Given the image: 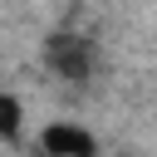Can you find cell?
Returning <instances> with one entry per match:
<instances>
[{"label": "cell", "instance_id": "3", "mask_svg": "<svg viewBox=\"0 0 157 157\" xmlns=\"http://www.w3.org/2000/svg\"><path fill=\"white\" fill-rule=\"evenodd\" d=\"M0 137H5V142L20 137V103H15L10 93H0Z\"/></svg>", "mask_w": 157, "mask_h": 157}, {"label": "cell", "instance_id": "1", "mask_svg": "<svg viewBox=\"0 0 157 157\" xmlns=\"http://www.w3.org/2000/svg\"><path fill=\"white\" fill-rule=\"evenodd\" d=\"M44 64H49L59 78L83 83V78L93 74V44H88L83 34H49V44H44Z\"/></svg>", "mask_w": 157, "mask_h": 157}, {"label": "cell", "instance_id": "2", "mask_svg": "<svg viewBox=\"0 0 157 157\" xmlns=\"http://www.w3.org/2000/svg\"><path fill=\"white\" fill-rule=\"evenodd\" d=\"M39 147H44V157H98V137L88 128L69 123V118L44 123L39 128Z\"/></svg>", "mask_w": 157, "mask_h": 157}]
</instances>
